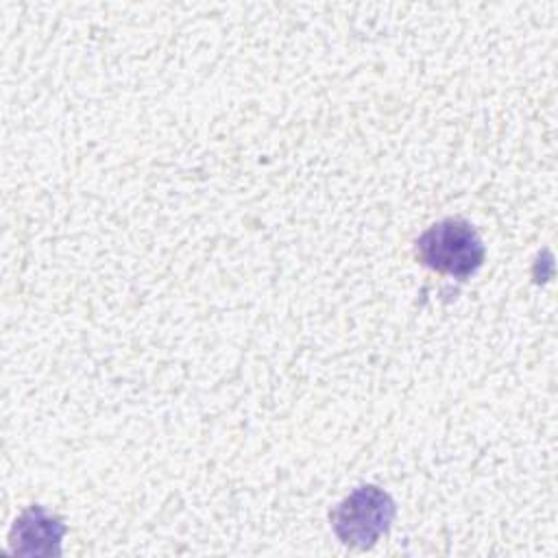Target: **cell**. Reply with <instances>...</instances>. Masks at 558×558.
Listing matches in <instances>:
<instances>
[{
  "instance_id": "obj_3",
  "label": "cell",
  "mask_w": 558,
  "mask_h": 558,
  "mask_svg": "<svg viewBox=\"0 0 558 558\" xmlns=\"http://www.w3.org/2000/svg\"><path fill=\"white\" fill-rule=\"evenodd\" d=\"M63 534L65 525L57 514L41 506H31L15 519L9 545L20 556H59Z\"/></svg>"
},
{
  "instance_id": "obj_1",
  "label": "cell",
  "mask_w": 558,
  "mask_h": 558,
  "mask_svg": "<svg viewBox=\"0 0 558 558\" xmlns=\"http://www.w3.org/2000/svg\"><path fill=\"white\" fill-rule=\"evenodd\" d=\"M414 253L423 266L456 279L475 275L486 257L480 233L464 218H445L427 227L416 238Z\"/></svg>"
},
{
  "instance_id": "obj_2",
  "label": "cell",
  "mask_w": 558,
  "mask_h": 558,
  "mask_svg": "<svg viewBox=\"0 0 558 558\" xmlns=\"http://www.w3.org/2000/svg\"><path fill=\"white\" fill-rule=\"evenodd\" d=\"M397 506L392 497L373 486H360L338 501L331 512V530L338 541L353 549H371L392 525Z\"/></svg>"
}]
</instances>
